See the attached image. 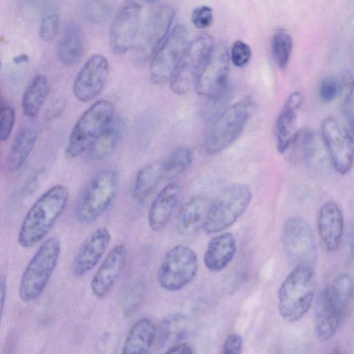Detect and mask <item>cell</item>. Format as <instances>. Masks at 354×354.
<instances>
[{
  "mask_svg": "<svg viewBox=\"0 0 354 354\" xmlns=\"http://www.w3.org/2000/svg\"><path fill=\"white\" fill-rule=\"evenodd\" d=\"M214 46V38L207 33L188 43L169 81L173 93L183 95L194 85Z\"/></svg>",
  "mask_w": 354,
  "mask_h": 354,
  "instance_id": "9c48e42d",
  "label": "cell"
},
{
  "mask_svg": "<svg viewBox=\"0 0 354 354\" xmlns=\"http://www.w3.org/2000/svg\"><path fill=\"white\" fill-rule=\"evenodd\" d=\"M60 253V242L55 236L41 244L22 272L18 290L21 301L30 302L40 297L57 267Z\"/></svg>",
  "mask_w": 354,
  "mask_h": 354,
  "instance_id": "3957f363",
  "label": "cell"
},
{
  "mask_svg": "<svg viewBox=\"0 0 354 354\" xmlns=\"http://www.w3.org/2000/svg\"><path fill=\"white\" fill-rule=\"evenodd\" d=\"M16 115L12 106L0 98V142L8 140L13 130Z\"/></svg>",
  "mask_w": 354,
  "mask_h": 354,
  "instance_id": "8d00e7d4",
  "label": "cell"
},
{
  "mask_svg": "<svg viewBox=\"0 0 354 354\" xmlns=\"http://www.w3.org/2000/svg\"><path fill=\"white\" fill-rule=\"evenodd\" d=\"M341 77L342 91L343 99L342 102V111L350 127L353 128V79L349 71L344 72Z\"/></svg>",
  "mask_w": 354,
  "mask_h": 354,
  "instance_id": "d590c367",
  "label": "cell"
},
{
  "mask_svg": "<svg viewBox=\"0 0 354 354\" xmlns=\"http://www.w3.org/2000/svg\"><path fill=\"white\" fill-rule=\"evenodd\" d=\"M0 68H1V59H0Z\"/></svg>",
  "mask_w": 354,
  "mask_h": 354,
  "instance_id": "7dc6e473",
  "label": "cell"
},
{
  "mask_svg": "<svg viewBox=\"0 0 354 354\" xmlns=\"http://www.w3.org/2000/svg\"><path fill=\"white\" fill-rule=\"evenodd\" d=\"M142 6L135 1H124L111 22L109 44L117 54H124L135 46L141 24Z\"/></svg>",
  "mask_w": 354,
  "mask_h": 354,
  "instance_id": "4fadbf2b",
  "label": "cell"
},
{
  "mask_svg": "<svg viewBox=\"0 0 354 354\" xmlns=\"http://www.w3.org/2000/svg\"><path fill=\"white\" fill-rule=\"evenodd\" d=\"M118 188V176L115 170L106 168L99 171L88 182L77 201L76 220L84 225L97 220L112 204Z\"/></svg>",
  "mask_w": 354,
  "mask_h": 354,
  "instance_id": "277c9868",
  "label": "cell"
},
{
  "mask_svg": "<svg viewBox=\"0 0 354 354\" xmlns=\"http://www.w3.org/2000/svg\"><path fill=\"white\" fill-rule=\"evenodd\" d=\"M49 92L47 77L44 75L35 76L25 90L21 108L28 118L35 117L41 109Z\"/></svg>",
  "mask_w": 354,
  "mask_h": 354,
  "instance_id": "f1b7e54d",
  "label": "cell"
},
{
  "mask_svg": "<svg viewBox=\"0 0 354 354\" xmlns=\"http://www.w3.org/2000/svg\"><path fill=\"white\" fill-rule=\"evenodd\" d=\"M114 108L107 100H99L79 118L70 134L65 149L68 158H75L91 148L113 120Z\"/></svg>",
  "mask_w": 354,
  "mask_h": 354,
  "instance_id": "52a82bcc",
  "label": "cell"
},
{
  "mask_svg": "<svg viewBox=\"0 0 354 354\" xmlns=\"http://www.w3.org/2000/svg\"><path fill=\"white\" fill-rule=\"evenodd\" d=\"M271 46L277 65L280 69L286 68L292 50V39L290 35L285 30H277L272 35Z\"/></svg>",
  "mask_w": 354,
  "mask_h": 354,
  "instance_id": "1f68e13d",
  "label": "cell"
},
{
  "mask_svg": "<svg viewBox=\"0 0 354 354\" xmlns=\"http://www.w3.org/2000/svg\"><path fill=\"white\" fill-rule=\"evenodd\" d=\"M69 194L62 185H55L43 193L25 215L18 232L20 246L28 248L41 241L64 212Z\"/></svg>",
  "mask_w": 354,
  "mask_h": 354,
  "instance_id": "6da1fadb",
  "label": "cell"
},
{
  "mask_svg": "<svg viewBox=\"0 0 354 354\" xmlns=\"http://www.w3.org/2000/svg\"><path fill=\"white\" fill-rule=\"evenodd\" d=\"M243 337L238 333H231L225 339L222 354H241Z\"/></svg>",
  "mask_w": 354,
  "mask_h": 354,
  "instance_id": "60d3db41",
  "label": "cell"
},
{
  "mask_svg": "<svg viewBox=\"0 0 354 354\" xmlns=\"http://www.w3.org/2000/svg\"><path fill=\"white\" fill-rule=\"evenodd\" d=\"M127 248L123 243L115 245L103 259L91 281L93 294L103 298L111 290L126 265Z\"/></svg>",
  "mask_w": 354,
  "mask_h": 354,
  "instance_id": "ac0fdd59",
  "label": "cell"
},
{
  "mask_svg": "<svg viewBox=\"0 0 354 354\" xmlns=\"http://www.w3.org/2000/svg\"><path fill=\"white\" fill-rule=\"evenodd\" d=\"M109 73L107 59L101 54L91 55L77 74L73 85L74 96L86 102L95 98L102 91Z\"/></svg>",
  "mask_w": 354,
  "mask_h": 354,
  "instance_id": "2e32d148",
  "label": "cell"
},
{
  "mask_svg": "<svg viewBox=\"0 0 354 354\" xmlns=\"http://www.w3.org/2000/svg\"><path fill=\"white\" fill-rule=\"evenodd\" d=\"M180 196V187L171 182L162 187L153 198L149 209L147 222L153 231L162 230L169 221Z\"/></svg>",
  "mask_w": 354,
  "mask_h": 354,
  "instance_id": "44dd1931",
  "label": "cell"
},
{
  "mask_svg": "<svg viewBox=\"0 0 354 354\" xmlns=\"http://www.w3.org/2000/svg\"><path fill=\"white\" fill-rule=\"evenodd\" d=\"M37 138V131L31 127H24L19 131L7 156V167L10 171H15L23 167L33 149Z\"/></svg>",
  "mask_w": 354,
  "mask_h": 354,
  "instance_id": "83f0119b",
  "label": "cell"
},
{
  "mask_svg": "<svg viewBox=\"0 0 354 354\" xmlns=\"http://www.w3.org/2000/svg\"><path fill=\"white\" fill-rule=\"evenodd\" d=\"M237 250L236 239L231 232L214 236L209 241L203 256L205 268L213 272L225 269L233 259Z\"/></svg>",
  "mask_w": 354,
  "mask_h": 354,
  "instance_id": "7402d4cb",
  "label": "cell"
},
{
  "mask_svg": "<svg viewBox=\"0 0 354 354\" xmlns=\"http://www.w3.org/2000/svg\"><path fill=\"white\" fill-rule=\"evenodd\" d=\"M323 141L334 169L341 175L348 174L353 164L352 135L342 122L333 117L321 123Z\"/></svg>",
  "mask_w": 354,
  "mask_h": 354,
  "instance_id": "5bb4252c",
  "label": "cell"
},
{
  "mask_svg": "<svg viewBox=\"0 0 354 354\" xmlns=\"http://www.w3.org/2000/svg\"><path fill=\"white\" fill-rule=\"evenodd\" d=\"M252 198L247 185L236 183L225 187L209 203L203 225L205 232L216 234L232 225L246 211Z\"/></svg>",
  "mask_w": 354,
  "mask_h": 354,
  "instance_id": "8992f818",
  "label": "cell"
},
{
  "mask_svg": "<svg viewBox=\"0 0 354 354\" xmlns=\"http://www.w3.org/2000/svg\"><path fill=\"white\" fill-rule=\"evenodd\" d=\"M282 243L287 254L300 263L310 266L316 257V243L308 222L300 217L286 221L282 229Z\"/></svg>",
  "mask_w": 354,
  "mask_h": 354,
  "instance_id": "9a60e30c",
  "label": "cell"
},
{
  "mask_svg": "<svg viewBox=\"0 0 354 354\" xmlns=\"http://www.w3.org/2000/svg\"><path fill=\"white\" fill-rule=\"evenodd\" d=\"M342 317L324 290L318 299L315 311V330L323 342L331 339L337 330Z\"/></svg>",
  "mask_w": 354,
  "mask_h": 354,
  "instance_id": "484cf974",
  "label": "cell"
},
{
  "mask_svg": "<svg viewBox=\"0 0 354 354\" xmlns=\"http://www.w3.org/2000/svg\"><path fill=\"white\" fill-rule=\"evenodd\" d=\"M29 59L27 54H19L13 57L12 61L15 64H21L27 62Z\"/></svg>",
  "mask_w": 354,
  "mask_h": 354,
  "instance_id": "f6af8a7d",
  "label": "cell"
},
{
  "mask_svg": "<svg viewBox=\"0 0 354 354\" xmlns=\"http://www.w3.org/2000/svg\"><path fill=\"white\" fill-rule=\"evenodd\" d=\"M122 130V121L118 118L113 119L88 149L89 158L98 160L108 156L118 145Z\"/></svg>",
  "mask_w": 354,
  "mask_h": 354,
  "instance_id": "4dcf8cb0",
  "label": "cell"
},
{
  "mask_svg": "<svg viewBox=\"0 0 354 354\" xmlns=\"http://www.w3.org/2000/svg\"><path fill=\"white\" fill-rule=\"evenodd\" d=\"M174 15L175 10L169 4H160L152 10L134 46L138 61L143 62L151 58L170 32Z\"/></svg>",
  "mask_w": 354,
  "mask_h": 354,
  "instance_id": "7c38bea8",
  "label": "cell"
},
{
  "mask_svg": "<svg viewBox=\"0 0 354 354\" xmlns=\"http://www.w3.org/2000/svg\"><path fill=\"white\" fill-rule=\"evenodd\" d=\"M252 56L250 46L241 40H237L232 46L230 59L234 66L241 68L248 64Z\"/></svg>",
  "mask_w": 354,
  "mask_h": 354,
  "instance_id": "f35d334b",
  "label": "cell"
},
{
  "mask_svg": "<svg viewBox=\"0 0 354 354\" xmlns=\"http://www.w3.org/2000/svg\"><path fill=\"white\" fill-rule=\"evenodd\" d=\"M230 69L226 46L214 44L194 84L196 93L208 100L218 101L225 93Z\"/></svg>",
  "mask_w": 354,
  "mask_h": 354,
  "instance_id": "30bf717a",
  "label": "cell"
},
{
  "mask_svg": "<svg viewBox=\"0 0 354 354\" xmlns=\"http://www.w3.org/2000/svg\"><path fill=\"white\" fill-rule=\"evenodd\" d=\"M212 9L207 6L196 7L192 13L191 20L194 26L198 29L209 28L213 22Z\"/></svg>",
  "mask_w": 354,
  "mask_h": 354,
  "instance_id": "ab89813d",
  "label": "cell"
},
{
  "mask_svg": "<svg viewBox=\"0 0 354 354\" xmlns=\"http://www.w3.org/2000/svg\"><path fill=\"white\" fill-rule=\"evenodd\" d=\"M157 335L154 323L149 318L138 320L129 329L121 354H148Z\"/></svg>",
  "mask_w": 354,
  "mask_h": 354,
  "instance_id": "d4e9b609",
  "label": "cell"
},
{
  "mask_svg": "<svg viewBox=\"0 0 354 354\" xmlns=\"http://www.w3.org/2000/svg\"><path fill=\"white\" fill-rule=\"evenodd\" d=\"M324 292L343 319L353 295V282L351 277L346 273L337 275Z\"/></svg>",
  "mask_w": 354,
  "mask_h": 354,
  "instance_id": "f546056e",
  "label": "cell"
},
{
  "mask_svg": "<svg viewBox=\"0 0 354 354\" xmlns=\"http://www.w3.org/2000/svg\"><path fill=\"white\" fill-rule=\"evenodd\" d=\"M252 110L251 100L245 99L223 111L212 122L204 138L203 152L213 156L231 146L245 127Z\"/></svg>",
  "mask_w": 354,
  "mask_h": 354,
  "instance_id": "5b68a950",
  "label": "cell"
},
{
  "mask_svg": "<svg viewBox=\"0 0 354 354\" xmlns=\"http://www.w3.org/2000/svg\"><path fill=\"white\" fill-rule=\"evenodd\" d=\"M113 1H88L83 5L85 17L92 23L98 24L105 21L113 9Z\"/></svg>",
  "mask_w": 354,
  "mask_h": 354,
  "instance_id": "e575fe53",
  "label": "cell"
},
{
  "mask_svg": "<svg viewBox=\"0 0 354 354\" xmlns=\"http://www.w3.org/2000/svg\"><path fill=\"white\" fill-rule=\"evenodd\" d=\"M193 152L187 147L176 149L169 157L163 161L165 176H176L183 174L192 163Z\"/></svg>",
  "mask_w": 354,
  "mask_h": 354,
  "instance_id": "d6a6232c",
  "label": "cell"
},
{
  "mask_svg": "<svg viewBox=\"0 0 354 354\" xmlns=\"http://www.w3.org/2000/svg\"><path fill=\"white\" fill-rule=\"evenodd\" d=\"M165 177L162 162L149 163L137 172L132 188V196L138 203H143Z\"/></svg>",
  "mask_w": 354,
  "mask_h": 354,
  "instance_id": "4316f807",
  "label": "cell"
},
{
  "mask_svg": "<svg viewBox=\"0 0 354 354\" xmlns=\"http://www.w3.org/2000/svg\"><path fill=\"white\" fill-rule=\"evenodd\" d=\"M5 354H8V353H5Z\"/></svg>",
  "mask_w": 354,
  "mask_h": 354,
  "instance_id": "c3c4849f",
  "label": "cell"
},
{
  "mask_svg": "<svg viewBox=\"0 0 354 354\" xmlns=\"http://www.w3.org/2000/svg\"><path fill=\"white\" fill-rule=\"evenodd\" d=\"M314 272L310 266H297L281 283L277 294V308L287 322L301 319L310 308L315 297Z\"/></svg>",
  "mask_w": 354,
  "mask_h": 354,
  "instance_id": "7a4b0ae2",
  "label": "cell"
},
{
  "mask_svg": "<svg viewBox=\"0 0 354 354\" xmlns=\"http://www.w3.org/2000/svg\"><path fill=\"white\" fill-rule=\"evenodd\" d=\"M299 91L291 93L284 103L276 120L274 133L279 153L286 152L297 131L298 114L303 103Z\"/></svg>",
  "mask_w": 354,
  "mask_h": 354,
  "instance_id": "ffe728a7",
  "label": "cell"
},
{
  "mask_svg": "<svg viewBox=\"0 0 354 354\" xmlns=\"http://www.w3.org/2000/svg\"><path fill=\"white\" fill-rule=\"evenodd\" d=\"M208 205L207 199L201 196H194L185 202L176 216V232L183 236L196 233L203 225Z\"/></svg>",
  "mask_w": 354,
  "mask_h": 354,
  "instance_id": "603a6c76",
  "label": "cell"
},
{
  "mask_svg": "<svg viewBox=\"0 0 354 354\" xmlns=\"http://www.w3.org/2000/svg\"><path fill=\"white\" fill-rule=\"evenodd\" d=\"M65 105L66 102L64 99L59 98L55 101L46 111V118L47 121L58 118L64 109Z\"/></svg>",
  "mask_w": 354,
  "mask_h": 354,
  "instance_id": "b9f144b4",
  "label": "cell"
},
{
  "mask_svg": "<svg viewBox=\"0 0 354 354\" xmlns=\"http://www.w3.org/2000/svg\"><path fill=\"white\" fill-rule=\"evenodd\" d=\"M188 45V31L183 24L171 29L151 57L149 76L156 84L169 81L170 77Z\"/></svg>",
  "mask_w": 354,
  "mask_h": 354,
  "instance_id": "8fae6325",
  "label": "cell"
},
{
  "mask_svg": "<svg viewBox=\"0 0 354 354\" xmlns=\"http://www.w3.org/2000/svg\"><path fill=\"white\" fill-rule=\"evenodd\" d=\"M342 91L341 77L329 75L322 79L319 84V95L325 103L334 101Z\"/></svg>",
  "mask_w": 354,
  "mask_h": 354,
  "instance_id": "74e56055",
  "label": "cell"
},
{
  "mask_svg": "<svg viewBox=\"0 0 354 354\" xmlns=\"http://www.w3.org/2000/svg\"><path fill=\"white\" fill-rule=\"evenodd\" d=\"M84 50V37L81 28L75 22L66 23L57 45L59 61L65 66L75 65L82 59Z\"/></svg>",
  "mask_w": 354,
  "mask_h": 354,
  "instance_id": "cb8c5ba5",
  "label": "cell"
},
{
  "mask_svg": "<svg viewBox=\"0 0 354 354\" xmlns=\"http://www.w3.org/2000/svg\"><path fill=\"white\" fill-rule=\"evenodd\" d=\"M7 294V279L5 275H0V326L5 307Z\"/></svg>",
  "mask_w": 354,
  "mask_h": 354,
  "instance_id": "7bdbcfd3",
  "label": "cell"
},
{
  "mask_svg": "<svg viewBox=\"0 0 354 354\" xmlns=\"http://www.w3.org/2000/svg\"><path fill=\"white\" fill-rule=\"evenodd\" d=\"M59 25V8L48 6L43 12L39 26V35L44 41H52L58 31Z\"/></svg>",
  "mask_w": 354,
  "mask_h": 354,
  "instance_id": "836d02e7",
  "label": "cell"
},
{
  "mask_svg": "<svg viewBox=\"0 0 354 354\" xmlns=\"http://www.w3.org/2000/svg\"><path fill=\"white\" fill-rule=\"evenodd\" d=\"M318 232L326 249L336 251L344 235V217L339 205L333 201L326 202L320 208L317 219Z\"/></svg>",
  "mask_w": 354,
  "mask_h": 354,
  "instance_id": "d6986e66",
  "label": "cell"
},
{
  "mask_svg": "<svg viewBox=\"0 0 354 354\" xmlns=\"http://www.w3.org/2000/svg\"><path fill=\"white\" fill-rule=\"evenodd\" d=\"M111 240L109 230L105 227L94 230L82 242L74 257L73 274L77 277L86 275L102 259Z\"/></svg>",
  "mask_w": 354,
  "mask_h": 354,
  "instance_id": "e0dca14e",
  "label": "cell"
},
{
  "mask_svg": "<svg viewBox=\"0 0 354 354\" xmlns=\"http://www.w3.org/2000/svg\"><path fill=\"white\" fill-rule=\"evenodd\" d=\"M198 269L194 250L187 245H176L164 255L157 270V281L165 290L178 291L192 281Z\"/></svg>",
  "mask_w": 354,
  "mask_h": 354,
  "instance_id": "ba28073f",
  "label": "cell"
},
{
  "mask_svg": "<svg viewBox=\"0 0 354 354\" xmlns=\"http://www.w3.org/2000/svg\"><path fill=\"white\" fill-rule=\"evenodd\" d=\"M164 354H194V352L188 344L179 343L169 348Z\"/></svg>",
  "mask_w": 354,
  "mask_h": 354,
  "instance_id": "ee69618b",
  "label": "cell"
},
{
  "mask_svg": "<svg viewBox=\"0 0 354 354\" xmlns=\"http://www.w3.org/2000/svg\"><path fill=\"white\" fill-rule=\"evenodd\" d=\"M332 354H346L345 352L342 350H336Z\"/></svg>",
  "mask_w": 354,
  "mask_h": 354,
  "instance_id": "bcb514c9",
  "label": "cell"
}]
</instances>
